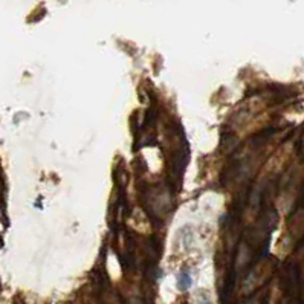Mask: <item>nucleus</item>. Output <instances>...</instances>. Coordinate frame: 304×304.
Returning <instances> with one entry per match:
<instances>
[{
    "mask_svg": "<svg viewBox=\"0 0 304 304\" xmlns=\"http://www.w3.org/2000/svg\"><path fill=\"white\" fill-rule=\"evenodd\" d=\"M191 286V275L188 271H182L177 277V287L181 290H187Z\"/></svg>",
    "mask_w": 304,
    "mask_h": 304,
    "instance_id": "obj_1",
    "label": "nucleus"
},
{
    "mask_svg": "<svg viewBox=\"0 0 304 304\" xmlns=\"http://www.w3.org/2000/svg\"><path fill=\"white\" fill-rule=\"evenodd\" d=\"M200 304H211V303H200Z\"/></svg>",
    "mask_w": 304,
    "mask_h": 304,
    "instance_id": "obj_2",
    "label": "nucleus"
}]
</instances>
